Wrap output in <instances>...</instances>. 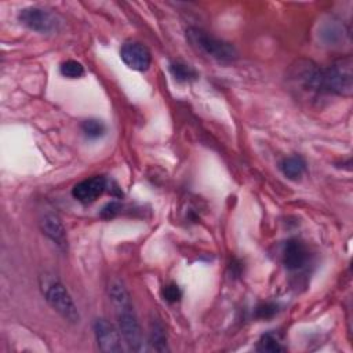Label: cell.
I'll use <instances>...</instances> for the list:
<instances>
[{
	"label": "cell",
	"mask_w": 353,
	"mask_h": 353,
	"mask_svg": "<svg viewBox=\"0 0 353 353\" xmlns=\"http://www.w3.org/2000/svg\"><path fill=\"white\" fill-rule=\"evenodd\" d=\"M294 77L309 91L350 97L353 92V61L347 55L327 68H320L312 61H299L294 68Z\"/></svg>",
	"instance_id": "cell-1"
},
{
	"label": "cell",
	"mask_w": 353,
	"mask_h": 353,
	"mask_svg": "<svg viewBox=\"0 0 353 353\" xmlns=\"http://www.w3.org/2000/svg\"><path fill=\"white\" fill-rule=\"evenodd\" d=\"M110 302L114 307V314L117 319L119 331L128 346L130 350L142 352L143 346V335L141 330V324L138 321L137 312L134 309V303L131 301V295L125 288L124 283L119 279H113L108 287Z\"/></svg>",
	"instance_id": "cell-2"
},
{
	"label": "cell",
	"mask_w": 353,
	"mask_h": 353,
	"mask_svg": "<svg viewBox=\"0 0 353 353\" xmlns=\"http://www.w3.org/2000/svg\"><path fill=\"white\" fill-rule=\"evenodd\" d=\"M186 39L193 48L203 52L204 55L222 62L230 63L237 59V50L233 44L215 37L214 34L200 29V28H188L186 29Z\"/></svg>",
	"instance_id": "cell-3"
},
{
	"label": "cell",
	"mask_w": 353,
	"mask_h": 353,
	"mask_svg": "<svg viewBox=\"0 0 353 353\" xmlns=\"http://www.w3.org/2000/svg\"><path fill=\"white\" fill-rule=\"evenodd\" d=\"M40 288L48 305L66 321L79 323L80 314L68 288L54 276H41Z\"/></svg>",
	"instance_id": "cell-4"
},
{
	"label": "cell",
	"mask_w": 353,
	"mask_h": 353,
	"mask_svg": "<svg viewBox=\"0 0 353 353\" xmlns=\"http://www.w3.org/2000/svg\"><path fill=\"white\" fill-rule=\"evenodd\" d=\"M18 19L26 28L37 33H52L58 29L59 21L52 12L40 7H26L19 11Z\"/></svg>",
	"instance_id": "cell-5"
},
{
	"label": "cell",
	"mask_w": 353,
	"mask_h": 353,
	"mask_svg": "<svg viewBox=\"0 0 353 353\" xmlns=\"http://www.w3.org/2000/svg\"><path fill=\"white\" fill-rule=\"evenodd\" d=\"M94 335L99 350L106 353L123 352L120 331L106 319H97L94 321Z\"/></svg>",
	"instance_id": "cell-6"
},
{
	"label": "cell",
	"mask_w": 353,
	"mask_h": 353,
	"mask_svg": "<svg viewBox=\"0 0 353 353\" xmlns=\"http://www.w3.org/2000/svg\"><path fill=\"white\" fill-rule=\"evenodd\" d=\"M121 61L132 70L145 72L150 68L152 54L146 46L138 41H127L120 48Z\"/></svg>",
	"instance_id": "cell-7"
},
{
	"label": "cell",
	"mask_w": 353,
	"mask_h": 353,
	"mask_svg": "<svg viewBox=\"0 0 353 353\" xmlns=\"http://www.w3.org/2000/svg\"><path fill=\"white\" fill-rule=\"evenodd\" d=\"M106 188L108 179L103 175H94L76 183L72 189V196L83 204H90L95 201L106 190Z\"/></svg>",
	"instance_id": "cell-8"
},
{
	"label": "cell",
	"mask_w": 353,
	"mask_h": 353,
	"mask_svg": "<svg viewBox=\"0 0 353 353\" xmlns=\"http://www.w3.org/2000/svg\"><path fill=\"white\" fill-rule=\"evenodd\" d=\"M283 263L288 270H299L309 261V251L303 241L290 239L283 245Z\"/></svg>",
	"instance_id": "cell-9"
},
{
	"label": "cell",
	"mask_w": 353,
	"mask_h": 353,
	"mask_svg": "<svg viewBox=\"0 0 353 353\" xmlns=\"http://www.w3.org/2000/svg\"><path fill=\"white\" fill-rule=\"evenodd\" d=\"M40 229L61 251H68V234L58 215L50 212L40 219Z\"/></svg>",
	"instance_id": "cell-10"
},
{
	"label": "cell",
	"mask_w": 353,
	"mask_h": 353,
	"mask_svg": "<svg viewBox=\"0 0 353 353\" xmlns=\"http://www.w3.org/2000/svg\"><path fill=\"white\" fill-rule=\"evenodd\" d=\"M279 167H280V171L283 172V175L285 178L292 179V181H298V179L302 178V175L306 171V161L302 156L294 154V156L284 157L280 161Z\"/></svg>",
	"instance_id": "cell-11"
},
{
	"label": "cell",
	"mask_w": 353,
	"mask_h": 353,
	"mask_svg": "<svg viewBox=\"0 0 353 353\" xmlns=\"http://www.w3.org/2000/svg\"><path fill=\"white\" fill-rule=\"evenodd\" d=\"M148 345L152 350L156 352H168V345H167V334L163 327V324L159 320H152L150 327H149V338H148Z\"/></svg>",
	"instance_id": "cell-12"
},
{
	"label": "cell",
	"mask_w": 353,
	"mask_h": 353,
	"mask_svg": "<svg viewBox=\"0 0 353 353\" xmlns=\"http://www.w3.org/2000/svg\"><path fill=\"white\" fill-rule=\"evenodd\" d=\"M345 29L343 25L339 23V21L336 19H331L327 21L321 28H320V37L321 40L328 44V46H335L336 43H339L341 40H343L345 36Z\"/></svg>",
	"instance_id": "cell-13"
},
{
	"label": "cell",
	"mask_w": 353,
	"mask_h": 353,
	"mask_svg": "<svg viewBox=\"0 0 353 353\" xmlns=\"http://www.w3.org/2000/svg\"><path fill=\"white\" fill-rule=\"evenodd\" d=\"M256 350L266 352V353H280V352H284L285 347L281 345L279 335L276 332L270 331L261 336V339L258 341V345H256Z\"/></svg>",
	"instance_id": "cell-14"
},
{
	"label": "cell",
	"mask_w": 353,
	"mask_h": 353,
	"mask_svg": "<svg viewBox=\"0 0 353 353\" xmlns=\"http://www.w3.org/2000/svg\"><path fill=\"white\" fill-rule=\"evenodd\" d=\"M170 72L176 81H182V83L192 81L197 77V72L190 65L179 61H174L170 63Z\"/></svg>",
	"instance_id": "cell-15"
},
{
	"label": "cell",
	"mask_w": 353,
	"mask_h": 353,
	"mask_svg": "<svg viewBox=\"0 0 353 353\" xmlns=\"http://www.w3.org/2000/svg\"><path fill=\"white\" fill-rule=\"evenodd\" d=\"M83 134L88 139H98L105 135L106 125L98 119H87L80 125Z\"/></svg>",
	"instance_id": "cell-16"
},
{
	"label": "cell",
	"mask_w": 353,
	"mask_h": 353,
	"mask_svg": "<svg viewBox=\"0 0 353 353\" xmlns=\"http://www.w3.org/2000/svg\"><path fill=\"white\" fill-rule=\"evenodd\" d=\"M59 72L62 76H65L68 79H79V77L84 76V73H85L84 66L79 61H74V59H68V61L62 62L59 66Z\"/></svg>",
	"instance_id": "cell-17"
},
{
	"label": "cell",
	"mask_w": 353,
	"mask_h": 353,
	"mask_svg": "<svg viewBox=\"0 0 353 353\" xmlns=\"http://www.w3.org/2000/svg\"><path fill=\"white\" fill-rule=\"evenodd\" d=\"M161 295H163L164 301H167L170 303H174V302H178L182 298V290L179 288L178 284L171 283V284H167V285L163 287Z\"/></svg>",
	"instance_id": "cell-18"
},
{
	"label": "cell",
	"mask_w": 353,
	"mask_h": 353,
	"mask_svg": "<svg viewBox=\"0 0 353 353\" xmlns=\"http://www.w3.org/2000/svg\"><path fill=\"white\" fill-rule=\"evenodd\" d=\"M279 310V306L273 302H263L255 309V316L258 319H272Z\"/></svg>",
	"instance_id": "cell-19"
},
{
	"label": "cell",
	"mask_w": 353,
	"mask_h": 353,
	"mask_svg": "<svg viewBox=\"0 0 353 353\" xmlns=\"http://www.w3.org/2000/svg\"><path fill=\"white\" fill-rule=\"evenodd\" d=\"M120 211H121V204L117 201H110L102 208L101 216L105 219H110V218H114Z\"/></svg>",
	"instance_id": "cell-20"
}]
</instances>
